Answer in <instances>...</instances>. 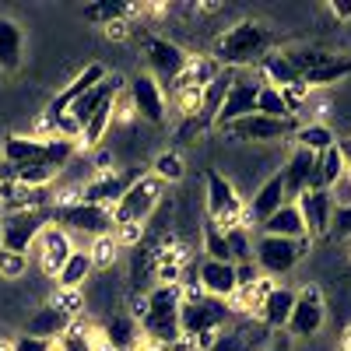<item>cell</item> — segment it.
<instances>
[{"label":"cell","instance_id":"1","mask_svg":"<svg viewBox=\"0 0 351 351\" xmlns=\"http://www.w3.org/2000/svg\"><path fill=\"white\" fill-rule=\"evenodd\" d=\"M267 53H271V28L263 21L246 18L218 36L211 56L221 71H246V67H256Z\"/></svg>","mask_w":351,"mask_h":351},{"label":"cell","instance_id":"2","mask_svg":"<svg viewBox=\"0 0 351 351\" xmlns=\"http://www.w3.org/2000/svg\"><path fill=\"white\" fill-rule=\"evenodd\" d=\"M144 299H148V309H144V316L137 319L141 334L148 337L152 344L176 348V344L183 341V330H180L183 288H180V285H158V288H152Z\"/></svg>","mask_w":351,"mask_h":351},{"label":"cell","instance_id":"3","mask_svg":"<svg viewBox=\"0 0 351 351\" xmlns=\"http://www.w3.org/2000/svg\"><path fill=\"white\" fill-rule=\"evenodd\" d=\"M232 319V309L228 302L221 299H211L204 291H183V306H180V330H183V341L193 344L208 334H218L225 324Z\"/></svg>","mask_w":351,"mask_h":351},{"label":"cell","instance_id":"4","mask_svg":"<svg viewBox=\"0 0 351 351\" xmlns=\"http://www.w3.org/2000/svg\"><path fill=\"white\" fill-rule=\"evenodd\" d=\"M49 225L56 228H71V232H84V236H116V221L109 208H95V204H84V200H56L46 208Z\"/></svg>","mask_w":351,"mask_h":351},{"label":"cell","instance_id":"5","mask_svg":"<svg viewBox=\"0 0 351 351\" xmlns=\"http://www.w3.org/2000/svg\"><path fill=\"white\" fill-rule=\"evenodd\" d=\"M313 239H299V243H291V239H278V236H256V246H253V260H256V267L263 278H285L295 271V263L309 253Z\"/></svg>","mask_w":351,"mask_h":351},{"label":"cell","instance_id":"6","mask_svg":"<svg viewBox=\"0 0 351 351\" xmlns=\"http://www.w3.org/2000/svg\"><path fill=\"white\" fill-rule=\"evenodd\" d=\"M158 200H162V183L155 176H141V180L116 200V208H112L116 228H144V221H148L152 211L158 208Z\"/></svg>","mask_w":351,"mask_h":351},{"label":"cell","instance_id":"7","mask_svg":"<svg viewBox=\"0 0 351 351\" xmlns=\"http://www.w3.org/2000/svg\"><path fill=\"white\" fill-rule=\"evenodd\" d=\"M141 53H144V64H148V74L158 84H176V77L183 74V67L190 60L183 46H176L162 36H148L141 43Z\"/></svg>","mask_w":351,"mask_h":351},{"label":"cell","instance_id":"8","mask_svg":"<svg viewBox=\"0 0 351 351\" xmlns=\"http://www.w3.org/2000/svg\"><path fill=\"white\" fill-rule=\"evenodd\" d=\"M46 211H14V215H4L0 221V250H11V253H25L36 246V239L43 236L46 228Z\"/></svg>","mask_w":351,"mask_h":351},{"label":"cell","instance_id":"9","mask_svg":"<svg viewBox=\"0 0 351 351\" xmlns=\"http://www.w3.org/2000/svg\"><path fill=\"white\" fill-rule=\"evenodd\" d=\"M324 319H327V306H324V291L316 285H306L302 291H295V309L288 316V334L291 337H316L324 330Z\"/></svg>","mask_w":351,"mask_h":351},{"label":"cell","instance_id":"10","mask_svg":"<svg viewBox=\"0 0 351 351\" xmlns=\"http://www.w3.org/2000/svg\"><path fill=\"white\" fill-rule=\"evenodd\" d=\"M243 215H246V208H243L236 186L218 169H211L208 172V218L218 221L221 228H232V225H243Z\"/></svg>","mask_w":351,"mask_h":351},{"label":"cell","instance_id":"11","mask_svg":"<svg viewBox=\"0 0 351 351\" xmlns=\"http://www.w3.org/2000/svg\"><path fill=\"white\" fill-rule=\"evenodd\" d=\"M295 130H299L295 116H288V120H271V116H260V112H250V116H243V120L221 127V134L232 137V141H281L288 134L295 137Z\"/></svg>","mask_w":351,"mask_h":351},{"label":"cell","instance_id":"12","mask_svg":"<svg viewBox=\"0 0 351 351\" xmlns=\"http://www.w3.org/2000/svg\"><path fill=\"white\" fill-rule=\"evenodd\" d=\"M141 180V172H116V169H102L95 180H88L81 186V197L84 204H95V208H116V200H120L134 183Z\"/></svg>","mask_w":351,"mask_h":351},{"label":"cell","instance_id":"13","mask_svg":"<svg viewBox=\"0 0 351 351\" xmlns=\"http://www.w3.org/2000/svg\"><path fill=\"white\" fill-rule=\"evenodd\" d=\"M260 84H263V77L256 81V77H250V74L236 71V77H232V84H228L225 106H221L218 120H215V127H218V130H221V127H228V123H236V120H243V116H250V112L256 109Z\"/></svg>","mask_w":351,"mask_h":351},{"label":"cell","instance_id":"14","mask_svg":"<svg viewBox=\"0 0 351 351\" xmlns=\"http://www.w3.org/2000/svg\"><path fill=\"white\" fill-rule=\"evenodd\" d=\"M127 92H130L134 112L141 116L144 123H155V127L165 123V92H162V84L152 74H134L130 84H127Z\"/></svg>","mask_w":351,"mask_h":351},{"label":"cell","instance_id":"15","mask_svg":"<svg viewBox=\"0 0 351 351\" xmlns=\"http://www.w3.org/2000/svg\"><path fill=\"white\" fill-rule=\"evenodd\" d=\"M109 77V71L102 67V64H88L67 88H60V92H56L53 95V102L46 106V123H53V120H60V116H67L71 112V106L81 99V95H88V92H92V88L95 84H102Z\"/></svg>","mask_w":351,"mask_h":351},{"label":"cell","instance_id":"16","mask_svg":"<svg viewBox=\"0 0 351 351\" xmlns=\"http://www.w3.org/2000/svg\"><path fill=\"white\" fill-rule=\"evenodd\" d=\"M299 215L306 221V232H309V239L316 236H330V218H334V208H337V200L330 190H306L299 200Z\"/></svg>","mask_w":351,"mask_h":351},{"label":"cell","instance_id":"17","mask_svg":"<svg viewBox=\"0 0 351 351\" xmlns=\"http://www.w3.org/2000/svg\"><path fill=\"white\" fill-rule=\"evenodd\" d=\"M197 285L204 295L211 299H221V302H232L236 299V263H221V260H204L197 267Z\"/></svg>","mask_w":351,"mask_h":351},{"label":"cell","instance_id":"18","mask_svg":"<svg viewBox=\"0 0 351 351\" xmlns=\"http://www.w3.org/2000/svg\"><path fill=\"white\" fill-rule=\"evenodd\" d=\"M281 176H285V200H299L306 190L319 186L316 183V155L295 148L291 158H288V165L281 169Z\"/></svg>","mask_w":351,"mask_h":351},{"label":"cell","instance_id":"19","mask_svg":"<svg viewBox=\"0 0 351 351\" xmlns=\"http://www.w3.org/2000/svg\"><path fill=\"white\" fill-rule=\"evenodd\" d=\"M285 204V176H281V169L274 172V176H267V183H263L256 193H253V200L246 204V215H243V225L246 221H253V225H263L278 208Z\"/></svg>","mask_w":351,"mask_h":351},{"label":"cell","instance_id":"20","mask_svg":"<svg viewBox=\"0 0 351 351\" xmlns=\"http://www.w3.org/2000/svg\"><path fill=\"white\" fill-rule=\"evenodd\" d=\"M71 327H74V316L64 313L60 306L46 302V306H39L32 316H28L25 334H28V337H43V341H56V337H64Z\"/></svg>","mask_w":351,"mask_h":351},{"label":"cell","instance_id":"21","mask_svg":"<svg viewBox=\"0 0 351 351\" xmlns=\"http://www.w3.org/2000/svg\"><path fill=\"white\" fill-rule=\"evenodd\" d=\"M36 243H39V263H43V271H46L49 278H56V274H60V267L67 263V256L74 253L71 236H67L64 228H56V225H46L43 236H39Z\"/></svg>","mask_w":351,"mask_h":351},{"label":"cell","instance_id":"22","mask_svg":"<svg viewBox=\"0 0 351 351\" xmlns=\"http://www.w3.org/2000/svg\"><path fill=\"white\" fill-rule=\"evenodd\" d=\"M256 228H260V236H278V239H291V243H299V239L309 236L295 200H285L281 208H278L267 221H263V225H256Z\"/></svg>","mask_w":351,"mask_h":351},{"label":"cell","instance_id":"23","mask_svg":"<svg viewBox=\"0 0 351 351\" xmlns=\"http://www.w3.org/2000/svg\"><path fill=\"white\" fill-rule=\"evenodd\" d=\"M291 309H295V291L285 288V285H274V288L267 291V299H263V306L256 309V316H260V324L267 327V330L285 334Z\"/></svg>","mask_w":351,"mask_h":351},{"label":"cell","instance_id":"24","mask_svg":"<svg viewBox=\"0 0 351 351\" xmlns=\"http://www.w3.org/2000/svg\"><path fill=\"white\" fill-rule=\"evenodd\" d=\"M218 74H221V67L215 64V56H190L183 74L172 84V92H204Z\"/></svg>","mask_w":351,"mask_h":351},{"label":"cell","instance_id":"25","mask_svg":"<svg viewBox=\"0 0 351 351\" xmlns=\"http://www.w3.org/2000/svg\"><path fill=\"white\" fill-rule=\"evenodd\" d=\"M141 341V327L130 313H120L102 324V344L106 351H134Z\"/></svg>","mask_w":351,"mask_h":351},{"label":"cell","instance_id":"26","mask_svg":"<svg viewBox=\"0 0 351 351\" xmlns=\"http://www.w3.org/2000/svg\"><path fill=\"white\" fill-rule=\"evenodd\" d=\"M256 71H260L263 84H274L278 92H281V88H291V84H302L299 71L291 67V60L285 56V49H271V53L256 64Z\"/></svg>","mask_w":351,"mask_h":351},{"label":"cell","instance_id":"27","mask_svg":"<svg viewBox=\"0 0 351 351\" xmlns=\"http://www.w3.org/2000/svg\"><path fill=\"white\" fill-rule=\"evenodd\" d=\"M25 53V32L11 18H0V71H18Z\"/></svg>","mask_w":351,"mask_h":351},{"label":"cell","instance_id":"28","mask_svg":"<svg viewBox=\"0 0 351 351\" xmlns=\"http://www.w3.org/2000/svg\"><path fill=\"white\" fill-rule=\"evenodd\" d=\"M77 148H81L77 137H64V134L43 137V165H49L53 172H60L67 162H74Z\"/></svg>","mask_w":351,"mask_h":351},{"label":"cell","instance_id":"29","mask_svg":"<svg viewBox=\"0 0 351 351\" xmlns=\"http://www.w3.org/2000/svg\"><path fill=\"white\" fill-rule=\"evenodd\" d=\"M4 162H8V165L43 162V137H21V134H8V137H4Z\"/></svg>","mask_w":351,"mask_h":351},{"label":"cell","instance_id":"30","mask_svg":"<svg viewBox=\"0 0 351 351\" xmlns=\"http://www.w3.org/2000/svg\"><path fill=\"white\" fill-rule=\"evenodd\" d=\"M92 271H95L92 253H88V250H74L67 256V263L60 267V274H56V288H81Z\"/></svg>","mask_w":351,"mask_h":351},{"label":"cell","instance_id":"31","mask_svg":"<svg viewBox=\"0 0 351 351\" xmlns=\"http://www.w3.org/2000/svg\"><path fill=\"white\" fill-rule=\"evenodd\" d=\"M112 112H116V99H106L92 116H88V123L81 127V144H84V148H99V144H102L106 130L112 127Z\"/></svg>","mask_w":351,"mask_h":351},{"label":"cell","instance_id":"32","mask_svg":"<svg viewBox=\"0 0 351 351\" xmlns=\"http://www.w3.org/2000/svg\"><path fill=\"white\" fill-rule=\"evenodd\" d=\"M348 176V169H344V155L337 152V144L334 148H327L324 155H316V183H319V190H330L334 193V186Z\"/></svg>","mask_w":351,"mask_h":351},{"label":"cell","instance_id":"33","mask_svg":"<svg viewBox=\"0 0 351 351\" xmlns=\"http://www.w3.org/2000/svg\"><path fill=\"white\" fill-rule=\"evenodd\" d=\"M295 144L302 152H309V155H324L327 148L337 144V134L327 123H306V127L295 130Z\"/></svg>","mask_w":351,"mask_h":351},{"label":"cell","instance_id":"34","mask_svg":"<svg viewBox=\"0 0 351 351\" xmlns=\"http://www.w3.org/2000/svg\"><path fill=\"white\" fill-rule=\"evenodd\" d=\"M348 74H351V56H334V60H327L319 71L306 74V77H302V84H306V88H327V84L344 81Z\"/></svg>","mask_w":351,"mask_h":351},{"label":"cell","instance_id":"35","mask_svg":"<svg viewBox=\"0 0 351 351\" xmlns=\"http://www.w3.org/2000/svg\"><path fill=\"white\" fill-rule=\"evenodd\" d=\"M134 8L123 4V0H102V4H88L84 8V21H95V25H116V21H123Z\"/></svg>","mask_w":351,"mask_h":351},{"label":"cell","instance_id":"36","mask_svg":"<svg viewBox=\"0 0 351 351\" xmlns=\"http://www.w3.org/2000/svg\"><path fill=\"white\" fill-rule=\"evenodd\" d=\"M225 243H228V260L232 263H250L253 260V243H250V228L246 225L225 228Z\"/></svg>","mask_w":351,"mask_h":351},{"label":"cell","instance_id":"37","mask_svg":"<svg viewBox=\"0 0 351 351\" xmlns=\"http://www.w3.org/2000/svg\"><path fill=\"white\" fill-rule=\"evenodd\" d=\"M204 260H221V263H232L228 260V243H225V228L211 218H204Z\"/></svg>","mask_w":351,"mask_h":351},{"label":"cell","instance_id":"38","mask_svg":"<svg viewBox=\"0 0 351 351\" xmlns=\"http://www.w3.org/2000/svg\"><path fill=\"white\" fill-rule=\"evenodd\" d=\"M253 112H260V116H271V120H288V106H285V99H281V92L274 84H260V95H256V109Z\"/></svg>","mask_w":351,"mask_h":351},{"label":"cell","instance_id":"39","mask_svg":"<svg viewBox=\"0 0 351 351\" xmlns=\"http://www.w3.org/2000/svg\"><path fill=\"white\" fill-rule=\"evenodd\" d=\"M152 169H155L152 176H155L158 183H180L183 176H186V165H183V158L176 155V152H162Z\"/></svg>","mask_w":351,"mask_h":351},{"label":"cell","instance_id":"40","mask_svg":"<svg viewBox=\"0 0 351 351\" xmlns=\"http://www.w3.org/2000/svg\"><path fill=\"white\" fill-rule=\"evenodd\" d=\"M53 351H95V341H92V330L81 327L77 319H74V327L64 334V337H56Z\"/></svg>","mask_w":351,"mask_h":351},{"label":"cell","instance_id":"41","mask_svg":"<svg viewBox=\"0 0 351 351\" xmlns=\"http://www.w3.org/2000/svg\"><path fill=\"white\" fill-rule=\"evenodd\" d=\"M274 288V281L271 278H260L253 288H243V291H236V299H239V306L246 309V313H256L260 306H263V299H267V291Z\"/></svg>","mask_w":351,"mask_h":351},{"label":"cell","instance_id":"42","mask_svg":"<svg viewBox=\"0 0 351 351\" xmlns=\"http://www.w3.org/2000/svg\"><path fill=\"white\" fill-rule=\"evenodd\" d=\"M28 271V256L25 253H11V250H0V278L18 281Z\"/></svg>","mask_w":351,"mask_h":351},{"label":"cell","instance_id":"43","mask_svg":"<svg viewBox=\"0 0 351 351\" xmlns=\"http://www.w3.org/2000/svg\"><path fill=\"white\" fill-rule=\"evenodd\" d=\"M116 250H120L116 236H99L88 253H92V263H95V267H109V263L116 260Z\"/></svg>","mask_w":351,"mask_h":351},{"label":"cell","instance_id":"44","mask_svg":"<svg viewBox=\"0 0 351 351\" xmlns=\"http://www.w3.org/2000/svg\"><path fill=\"white\" fill-rule=\"evenodd\" d=\"M53 306H60L64 313H71V316L77 319V313H81V306H84V299H81V288H56Z\"/></svg>","mask_w":351,"mask_h":351},{"label":"cell","instance_id":"45","mask_svg":"<svg viewBox=\"0 0 351 351\" xmlns=\"http://www.w3.org/2000/svg\"><path fill=\"white\" fill-rule=\"evenodd\" d=\"M330 236L334 239H351V204H337V208H334Z\"/></svg>","mask_w":351,"mask_h":351},{"label":"cell","instance_id":"46","mask_svg":"<svg viewBox=\"0 0 351 351\" xmlns=\"http://www.w3.org/2000/svg\"><path fill=\"white\" fill-rule=\"evenodd\" d=\"M260 278H263V274H260V267H256V260L236 263V285H239V291H243V288H253Z\"/></svg>","mask_w":351,"mask_h":351},{"label":"cell","instance_id":"47","mask_svg":"<svg viewBox=\"0 0 351 351\" xmlns=\"http://www.w3.org/2000/svg\"><path fill=\"white\" fill-rule=\"evenodd\" d=\"M53 344H56V341H43V337H28V334H21V337H14L11 351H53Z\"/></svg>","mask_w":351,"mask_h":351},{"label":"cell","instance_id":"48","mask_svg":"<svg viewBox=\"0 0 351 351\" xmlns=\"http://www.w3.org/2000/svg\"><path fill=\"white\" fill-rule=\"evenodd\" d=\"M106 36H109V39H127V21H116V25H106Z\"/></svg>","mask_w":351,"mask_h":351},{"label":"cell","instance_id":"49","mask_svg":"<svg viewBox=\"0 0 351 351\" xmlns=\"http://www.w3.org/2000/svg\"><path fill=\"white\" fill-rule=\"evenodd\" d=\"M263 351H291V337H285V334H281V337H274Z\"/></svg>","mask_w":351,"mask_h":351},{"label":"cell","instance_id":"50","mask_svg":"<svg viewBox=\"0 0 351 351\" xmlns=\"http://www.w3.org/2000/svg\"><path fill=\"white\" fill-rule=\"evenodd\" d=\"M330 11H334V18H337V21H348V18H351V4H337V0H334Z\"/></svg>","mask_w":351,"mask_h":351},{"label":"cell","instance_id":"51","mask_svg":"<svg viewBox=\"0 0 351 351\" xmlns=\"http://www.w3.org/2000/svg\"><path fill=\"white\" fill-rule=\"evenodd\" d=\"M341 351H351V327H344V337H341Z\"/></svg>","mask_w":351,"mask_h":351},{"label":"cell","instance_id":"52","mask_svg":"<svg viewBox=\"0 0 351 351\" xmlns=\"http://www.w3.org/2000/svg\"><path fill=\"white\" fill-rule=\"evenodd\" d=\"M0 351H8V348H4V341H0Z\"/></svg>","mask_w":351,"mask_h":351},{"label":"cell","instance_id":"53","mask_svg":"<svg viewBox=\"0 0 351 351\" xmlns=\"http://www.w3.org/2000/svg\"><path fill=\"white\" fill-rule=\"evenodd\" d=\"M0 215H4V208H0Z\"/></svg>","mask_w":351,"mask_h":351}]
</instances>
